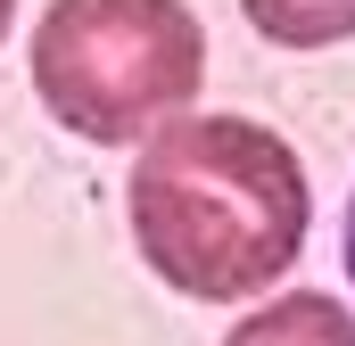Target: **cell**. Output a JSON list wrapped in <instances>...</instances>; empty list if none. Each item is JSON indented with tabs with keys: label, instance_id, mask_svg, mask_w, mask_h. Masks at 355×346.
Returning a JSON list of instances; mask_svg holds the SVG:
<instances>
[{
	"label": "cell",
	"instance_id": "cell-4",
	"mask_svg": "<svg viewBox=\"0 0 355 346\" xmlns=\"http://www.w3.org/2000/svg\"><path fill=\"white\" fill-rule=\"evenodd\" d=\"M248 25L281 42V50H331V42H355V0H240Z\"/></svg>",
	"mask_w": 355,
	"mask_h": 346
},
{
	"label": "cell",
	"instance_id": "cell-5",
	"mask_svg": "<svg viewBox=\"0 0 355 346\" xmlns=\"http://www.w3.org/2000/svg\"><path fill=\"white\" fill-rule=\"evenodd\" d=\"M347 280H355V198H347Z\"/></svg>",
	"mask_w": 355,
	"mask_h": 346
},
{
	"label": "cell",
	"instance_id": "cell-2",
	"mask_svg": "<svg viewBox=\"0 0 355 346\" xmlns=\"http://www.w3.org/2000/svg\"><path fill=\"white\" fill-rule=\"evenodd\" d=\"M207 83V33L182 0H50L33 25L42 107L99 149L174 124Z\"/></svg>",
	"mask_w": 355,
	"mask_h": 346
},
{
	"label": "cell",
	"instance_id": "cell-3",
	"mask_svg": "<svg viewBox=\"0 0 355 346\" xmlns=\"http://www.w3.org/2000/svg\"><path fill=\"white\" fill-rule=\"evenodd\" d=\"M223 346H355V313L331 289H289L257 313H240Z\"/></svg>",
	"mask_w": 355,
	"mask_h": 346
},
{
	"label": "cell",
	"instance_id": "cell-6",
	"mask_svg": "<svg viewBox=\"0 0 355 346\" xmlns=\"http://www.w3.org/2000/svg\"><path fill=\"white\" fill-rule=\"evenodd\" d=\"M8 17H17V0H0V42H8Z\"/></svg>",
	"mask_w": 355,
	"mask_h": 346
},
{
	"label": "cell",
	"instance_id": "cell-1",
	"mask_svg": "<svg viewBox=\"0 0 355 346\" xmlns=\"http://www.w3.org/2000/svg\"><path fill=\"white\" fill-rule=\"evenodd\" d=\"M132 239L157 280L198 305H248L297 264L314 190L297 149L257 116H174L141 140Z\"/></svg>",
	"mask_w": 355,
	"mask_h": 346
}]
</instances>
